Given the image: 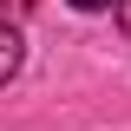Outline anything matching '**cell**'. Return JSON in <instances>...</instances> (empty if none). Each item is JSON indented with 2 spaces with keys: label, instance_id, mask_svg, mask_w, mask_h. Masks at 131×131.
<instances>
[{
  "label": "cell",
  "instance_id": "7a4b0ae2",
  "mask_svg": "<svg viewBox=\"0 0 131 131\" xmlns=\"http://www.w3.org/2000/svg\"><path fill=\"white\" fill-rule=\"evenodd\" d=\"M79 13H105V7H118V0H72Z\"/></svg>",
  "mask_w": 131,
  "mask_h": 131
},
{
  "label": "cell",
  "instance_id": "6da1fadb",
  "mask_svg": "<svg viewBox=\"0 0 131 131\" xmlns=\"http://www.w3.org/2000/svg\"><path fill=\"white\" fill-rule=\"evenodd\" d=\"M20 66H26V39H20V26H7V20H0V85H13Z\"/></svg>",
  "mask_w": 131,
  "mask_h": 131
},
{
  "label": "cell",
  "instance_id": "3957f363",
  "mask_svg": "<svg viewBox=\"0 0 131 131\" xmlns=\"http://www.w3.org/2000/svg\"><path fill=\"white\" fill-rule=\"evenodd\" d=\"M118 26H125V39H131V0H118Z\"/></svg>",
  "mask_w": 131,
  "mask_h": 131
}]
</instances>
